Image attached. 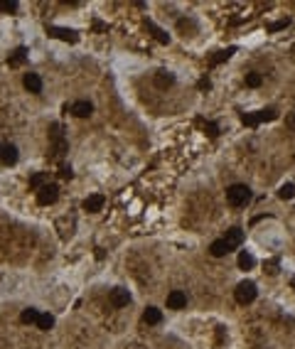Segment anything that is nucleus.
Instances as JSON below:
<instances>
[{
	"label": "nucleus",
	"instance_id": "obj_1",
	"mask_svg": "<svg viewBox=\"0 0 295 349\" xmlns=\"http://www.w3.org/2000/svg\"><path fill=\"white\" fill-rule=\"evenodd\" d=\"M226 202L231 207H246L251 202V190L246 185H231L226 187Z\"/></svg>",
	"mask_w": 295,
	"mask_h": 349
},
{
	"label": "nucleus",
	"instance_id": "obj_2",
	"mask_svg": "<svg viewBox=\"0 0 295 349\" xmlns=\"http://www.w3.org/2000/svg\"><path fill=\"white\" fill-rule=\"evenodd\" d=\"M256 283H251V280H241L239 285H236V290H234V298H236V302L239 305H248V302H253L256 300Z\"/></svg>",
	"mask_w": 295,
	"mask_h": 349
},
{
	"label": "nucleus",
	"instance_id": "obj_3",
	"mask_svg": "<svg viewBox=\"0 0 295 349\" xmlns=\"http://www.w3.org/2000/svg\"><path fill=\"white\" fill-rule=\"evenodd\" d=\"M59 199V187L57 185H45L42 190H37V202L42 204V207H49V204H54Z\"/></svg>",
	"mask_w": 295,
	"mask_h": 349
},
{
	"label": "nucleus",
	"instance_id": "obj_4",
	"mask_svg": "<svg viewBox=\"0 0 295 349\" xmlns=\"http://www.w3.org/2000/svg\"><path fill=\"white\" fill-rule=\"evenodd\" d=\"M47 32H49L52 37L62 40V42H69V45H74V42L79 40V35H76L74 30H67V27H54V25H49V27H47Z\"/></svg>",
	"mask_w": 295,
	"mask_h": 349
},
{
	"label": "nucleus",
	"instance_id": "obj_5",
	"mask_svg": "<svg viewBox=\"0 0 295 349\" xmlns=\"http://www.w3.org/2000/svg\"><path fill=\"white\" fill-rule=\"evenodd\" d=\"M130 302V293L125 288H113L111 290V305L113 307H125Z\"/></svg>",
	"mask_w": 295,
	"mask_h": 349
},
{
	"label": "nucleus",
	"instance_id": "obj_6",
	"mask_svg": "<svg viewBox=\"0 0 295 349\" xmlns=\"http://www.w3.org/2000/svg\"><path fill=\"white\" fill-rule=\"evenodd\" d=\"M0 162H3V165H15L18 162V148L15 145H3V148H0Z\"/></svg>",
	"mask_w": 295,
	"mask_h": 349
},
{
	"label": "nucleus",
	"instance_id": "obj_7",
	"mask_svg": "<svg viewBox=\"0 0 295 349\" xmlns=\"http://www.w3.org/2000/svg\"><path fill=\"white\" fill-rule=\"evenodd\" d=\"M23 84H25V89L32 91V94H40V91H42V79H40V74H35V72L25 74V76H23Z\"/></svg>",
	"mask_w": 295,
	"mask_h": 349
},
{
	"label": "nucleus",
	"instance_id": "obj_8",
	"mask_svg": "<svg viewBox=\"0 0 295 349\" xmlns=\"http://www.w3.org/2000/svg\"><path fill=\"white\" fill-rule=\"evenodd\" d=\"M103 202H106L103 195H89L81 207H84V212H101V209H103Z\"/></svg>",
	"mask_w": 295,
	"mask_h": 349
},
{
	"label": "nucleus",
	"instance_id": "obj_9",
	"mask_svg": "<svg viewBox=\"0 0 295 349\" xmlns=\"http://www.w3.org/2000/svg\"><path fill=\"white\" fill-rule=\"evenodd\" d=\"M187 305V295L182 293V290H172L170 295H168V307L170 310H182Z\"/></svg>",
	"mask_w": 295,
	"mask_h": 349
},
{
	"label": "nucleus",
	"instance_id": "obj_10",
	"mask_svg": "<svg viewBox=\"0 0 295 349\" xmlns=\"http://www.w3.org/2000/svg\"><path fill=\"white\" fill-rule=\"evenodd\" d=\"M224 241L231 246V249H236V246H241L244 244V229H239V226H231L229 231H226V236H224Z\"/></svg>",
	"mask_w": 295,
	"mask_h": 349
},
{
	"label": "nucleus",
	"instance_id": "obj_11",
	"mask_svg": "<svg viewBox=\"0 0 295 349\" xmlns=\"http://www.w3.org/2000/svg\"><path fill=\"white\" fill-rule=\"evenodd\" d=\"M72 113L79 118H89L94 113V106H91V101H76V103H72Z\"/></svg>",
	"mask_w": 295,
	"mask_h": 349
},
{
	"label": "nucleus",
	"instance_id": "obj_12",
	"mask_svg": "<svg viewBox=\"0 0 295 349\" xmlns=\"http://www.w3.org/2000/svg\"><path fill=\"white\" fill-rule=\"evenodd\" d=\"M231 251V246L224 241V239H217V241H212V246H209V253L214 256V258H221V256H226Z\"/></svg>",
	"mask_w": 295,
	"mask_h": 349
},
{
	"label": "nucleus",
	"instance_id": "obj_13",
	"mask_svg": "<svg viewBox=\"0 0 295 349\" xmlns=\"http://www.w3.org/2000/svg\"><path fill=\"white\" fill-rule=\"evenodd\" d=\"M145 27L155 35V40H158V42H163V45H168V42H170V35H168L165 30H160V27H158L153 20H145Z\"/></svg>",
	"mask_w": 295,
	"mask_h": 349
},
{
	"label": "nucleus",
	"instance_id": "obj_14",
	"mask_svg": "<svg viewBox=\"0 0 295 349\" xmlns=\"http://www.w3.org/2000/svg\"><path fill=\"white\" fill-rule=\"evenodd\" d=\"M175 84V76L170 74V72H158L155 74V86L158 89H168V86H172Z\"/></svg>",
	"mask_w": 295,
	"mask_h": 349
},
{
	"label": "nucleus",
	"instance_id": "obj_15",
	"mask_svg": "<svg viewBox=\"0 0 295 349\" xmlns=\"http://www.w3.org/2000/svg\"><path fill=\"white\" fill-rule=\"evenodd\" d=\"M45 185H49V172H37V174H32V177H30V187L42 190Z\"/></svg>",
	"mask_w": 295,
	"mask_h": 349
},
{
	"label": "nucleus",
	"instance_id": "obj_16",
	"mask_svg": "<svg viewBox=\"0 0 295 349\" xmlns=\"http://www.w3.org/2000/svg\"><path fill=\"white\" fill-rule=\"evenodd\" d=\"M143 320H145L148 324H158V322L163 320V312H160L158 307H145V312H143Z\"/></svg>",
	"mask_w": 295,
	"mask_h": 349
},
{
	"label": "nucleus",
	"instance_id": "obj_17",
	"mask_svg": "<svg viewBox=\"0 0 295 349\" xmlns=\"http://www.w3.org/2000/svg\"><path fill=\"white\" fill-rule=\"evenodd\" d=\"M25 59H27V50H25V47H18V50L8 57V64H10V67H20Z\"/></svg>",
	"mask_w": 295,
	"mask_h": 349
},
{
	"label": "nucleus",
	"instance_id": "obj_18",
	"mask_svg": "<svg viewBox=\"0 0 295 349\" xmlns=\"http://www.w3.org/2000/svg\"><path fill=\"white\" fill-rule=\"evenodd\" d=\"M253 266H256V258H253L248 251H241V253H239V268L248 271V268H253Z\"/></svg>",
	"mask_w": 295,
	"mask_h": 349
},
{
	"label": "nucleus",
	"instance_id": "obj_19",
	"mask_svg": "<svg viewBox=\"0 0 295 349\" xmlns=\"http://www.w3.org/2000/svg\"><path fill=\"white\" fill-rule=\"evenodd\" d=\"M20 320L25 322V324H37V320H40V310H35V307H27V310H23V315H20Z\"/></svg>",
	"mask_w": 295,
	"mask_h": 349
},
{
	"label": "nucleus",
	"instance_id": "obj_20",
	"mask_svg": "<svg viewBox=\"0 0 295 349\" xmlns=\"http://www.w3.org/2000/svg\"><path fill=\"white\" fill-rule=\"evenodd\" d=\"M52 324H54V317L49 315V312H40V320H37V327L40 329H52Z\"/></svg>",
	"mask_w": 295,
	"mask_h": 349
},
{
	"label": "nucleus",
	"instance_id": "obj_21",
	"mask_svg": "<svg viewBox=\"0 0 295 349\" xmlns=\"http://www.w3.org/2000/svg\"><path fill=\"white\" fill-rule=\"evenodd\" d=\"M234 52H236L234 47H229V50H221V52H217V54L212 57V64H221V62H226V59H229V57H231Z\"/></svg>",
	"mask_w": 295,
	"mask_h": 349
},
{
	"label": "nucleus",
	"instance_id": "obj_22",
	"mask_svg": "<svg viewBox=\"0 0 295 349\" xmlns=\"http://www.w3.org/2000/svg\"><path fill=\"white\" fill-rule=\"evenodd\" d=\"M261 84H263V76H261L258 72H251V74H246V86L256 89V86H261Z\"/></svg>",
	"mask_w": 295,
	"mask_h": 349
},
{
	"label": "nucleus",
	"instance_id": "obj_23",
	"mask_svg": "<svg viewBox=\"0 0 295 349\" xmlns=\"http://www.w3.org/2000/svg\"><path fill=\"white\" fill-rule=\"evenodd\" d=\"M278 197H280V199H293V197H295V185H290V182L283 185V187L278 190Z\"/></svg>",
	"mask_w": 295,
	"mask_h": 349
},
{
	"label": "nucleus",
	"instance_id": "obj_24",
	"mask_svg": "<svg viewBox=\"0 0 295 349\" xmlns=\"http://www.w3.org/2000/svg\"><path fill=\"white\" fill-rule=\"evenodd\" d=\"M278 118V111L275 108H266V111H258V121H275Z\"/></svg>",
	"mask_w": 295,
	"mask_h": 349
},
{
	"label": "nucleus",
	"instance_id": "obj_25",
	"mask_svg": "<svg viewBox=\"0 0 295 349\" xmlns=\"http://www.w3.org/2000/svg\"><path fill=\"white\" fill-rule=\"evenodd\" d=\"M15 10H18L15 0H0V13H15Z\"/></svg>",
	"mask_w": 295,
	"mask_h": 349
},
{
	"label": "nucleus",
	"instance_id": "obj_26",
	"mask_svg": "<svg viewBox=\"0 0 295 349\" xmlns=\"http://www.w3.org/2000/svg\"><path fill=\"white\" fill-rule=\"evenodd\" d=\"M241 123L244 125H258V113H241Z\"/></svg>",
	"mask_w": 295,
	"mask_h": 349
},
{
	"label": "nucleus",
	"instance_id": "obj_27",
	"mask_svg": "<svg viewBox=\"0 0 295 349\" xmlns=\"http://www.w3.org/2000/svg\"><path fill=\"white\" fill-rule=\"evenodd\" d=\"M199 125L204 128V133H207L209 138H217V135H219V128H217V123H204V121H199Z\"/></svg>",
	"mask_w": 295,
	"mask_h": 349
},
{
	"label": "nucleus",
	"instance_id": "obj_28",
	"mask_svg": "<svg viewBox=\"0 0 295 349\" xmlns=\"http://www.w3.org/2000/svg\"><path fill=\"white\" fill-rule=\"evenodd\" d=\"M72 165H67V162H62L59 165V177H64V180H72Z\"/></svg>",
	"mask_w": 295,
	"mask_h": 349
},
{
	"label": "nucleus",
	"instance_id": "obj_29",
	"mask_svg": "<svg viewBox=\"0 0 295 349\" xmlns=\"http://www.w3.org/2000/svg\"><path fill=\"white\" fill-rule=\"evenodd\" d=\"M288 18L285 20H278V23H273V25H268V32H278V30H283V27H288Z\"/></svg>",
	"mask_w": 295,
	"mask_h": 349
},
{
	"label": "nucleus",
	"instance_id": "obj_30",
	"mask_svg": "<svg viewBox=\"0 0 295 349\" xmlns=\"http://www.w3.org/2000/svg\"><path fill=\"white\" fill-rule=\"evenodd\" d=\"M266 271H268L270 275H275V273H278V261H275V258L268 261V263H266Z\"/></svg>",
	"mask_w": 295,
	"mask_h": 349
},
{
	"label": "nucleus",
	"instance_id": "obj_31",
	"mask_svg": "<svg viewBox=\"0 0 295 349\" xmlns=\"http://www.w3.org/2000/svg\"><path fill=\"white\" fill-rule=\"evenodd\" d=\"M197 86H199L202 91H207V89H212V81H209V79L204 76V79H199V84H197Z\"/></svg>",
	"mask_w": 295,
	"mask_h": 349
},
{
	"label": "nucleus",
	"instance_id": "obj_32",
	"mask_svg": "<svg viewBox=\"0 0 295 349\" xmlns=\"http://www.w3.org/2000/svg\"><path fill=\"white\" fill-rule=\"evenodd\" d=\"M285 125H288L290 130H295V113H290V116L285 118Z\"/></svg>",
	"mask_w": 295,
	"mask_h": 349
},
{
	"label": "nucleus",
	"instance_id": "obj_33",
	"mask_svg": "<svg viewBox=\"0 0 295 349\" xmlns=\"http://www.w3.org/2000/svg\"><path fill=\"white\" fill-rule=\"evenodd\" d=\"M290 285H293V290H295V278H293V280H290Z\"/></svg>",
	"mask_w": 295,
	"mask_h": 349
}]
</instances>
